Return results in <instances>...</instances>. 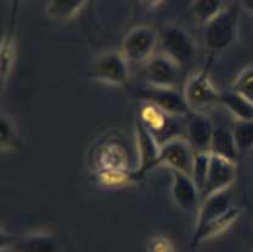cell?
I'll use <instances>...</instances> for the list:
<instances>
[{
  "instance_id": "1",
  "label": "cell",
  "mask_w": 253,
  "mask_h": 252,
  "mask_svg": "<svg viewBox=\"0 0 253 252\" xmlns=\"http://www.w3.org/2000/svg\"><path fill=\"white\" fill-rule=\"evenodd\" d=\"M184 98L192 112H204L220 102V91L211 80L208 67L192 75L185 82Z\"/></svg>"
},
{
  "instance_id": "2",
  "label": "cell",
  "mask_w": 253,
  "mask_h": 252,
  "mask_svg": "<svg viewBox=\"0 0 253 252\" xmlns=\"http://www.w3.org/2000/svg\"><path fill=\"white\" fill-rule=\"evenodd\" d=\"M163 54L174 60L180 67L191 64L196 56V43L190 33L181 26L170 23L160 33Z\"/></svg>"
},
{
  "instance_id": "3",
  "label": "cell",
  "mask_w": 253,
  "mask_h": 252,
  "mask_svg": "<svg viewBox=\"0 0 253 252\" xmlns=\"http://www.w3.org/2000/svg\"><path fill=\"white\" fill-rule=\"evenodd\" d=\"M237 31L236 7H226L204 26L205 44L212 54L225 50L235 41Z\"/></svg>"
},
{
  "instance_id": "4",
  "label": "cell",
  "mask_w": 253,
  "mask_h": 252,
  "mask_svg": "<svg viewBox=\"0 0 253 252\" xmlns=\"http://www.w3.org/2000/svg\"><path fill=\"white\" fill-rule=\"evenodd\" d=\"M89 75L111 85H125L129 78L128 60L122 51L102 52L95 59Z\"/></svg>"
},
{
  "instance_id": "5",
  "label": "cell",
  "mask_w": 253,
  "mask_h": 252,
  "mask_svg": "<svg viewBox=\"0 0 253 252\" xmlns=\"http://www.w3.org/2000/svg\"><path fill=\"white\" fill-rule=\"evenodd\" d=\"M160 42V34L150 26H138L126 34L122 42V54L128 61L146 62L154 56Z\"/></svg>"
},
{
  "instance_id": "6",
  "label": "cell",
  "mask_w": 253,
  "mask_h": 252,
  "mask_svg": "<svg viewBox=\"0 0 253 252\" xmlns=\"http://www.w3.org/2000/svg\"><path fill=\"white\" fill-rule=\"evenodd\" d=\"M135 144L138 151V167L133 170L131 177L133 180H139L146 173L157 167V160L162 144L139 118L135 121Z\"/></svg>"
},
{
  "instance_id": "7",
  "label": "cell",
  "mask_w": 253,
  "mask_h": 252,
  "mask_svg": "<svg viewBox=\"0 0 253 252\" xmlns=\"http://www.w3.org/2000/svg\"><path fill=\"white\" fill-rule=\"evenodd\" d=\"M195 154L196 152L186 138H173L161 145L157 167L167 166L172 170H179L191 175Z\"/></svg>"
},
{
  "instance_id": "8",
  "label": "cell",
  "mask_w": 253,
  "mask_h": 252,
  "mask_svg": "<svg viewBox=\"0 0 253 252\" xmlns=\"http://www.w3.org/2000/svg\"><path fill=\"white\" fill-rule=\"evenodd\" d=\"M138 96L144 102L155 105L172 116L185 118L191 112L184 94L176 90V88H157L149 85L145 89H140Z\"/></svg>"
},
{
  "instance_id": "9",
  "label": "cell",
  "mask_w": 253,
  "mask_h": 252,
  "mask_svg": "<svg viewBox=\"0 0 253 252\" xmlns=\"http://www.w3.org/2000/svg\"><path fill=\"white\" fill-rule=\"evenodd\" d=\"M181 68L167 55L155 54L145 62L144 78L146 83L157 88H176Z\"/></svg>"
},
{
  "instance_id": "10",
  "label": "cell",
  "mask_w": 253,
  "mask_h": 252,
  "mask_svg": "<svg viewBox=\"0 0 253 252\" xmlns=\"http://www.w3.org/2000/svg\"><path fill=\"white\" fill-rule=\"evenodd\" d=\"M139 114V120L147 127V129L157 138L161 144L178 138L176 132L179 130V125L176 122L179 117L172 116L166 111L161 110L155 105L144 102Z\"/></svg>"
},
{
  "instance_id": "11",
  "label": "cell",
  "mask_w": 253,
  "mask_h": 252,
  "mask_svg": "<svg viewBox=\"0 0 253 252\" xmlns=\"http://www.w3.org/2000/svg\"><path fill=\"white\" fill-rule=\"evenodd\" d=\"M170 193L179 209L188 213H197L202 198L191 175L179 170H172Z\"/></svg>"
},
{
  "instance_id": "12",
  "label": "cell",
  "mask_w": 253,
  "mask_h": 252,
  "mask_svg": "<svg viewBox=\"0 0 253 252\" xmlns=\"http://www.w3.org/2000/svg\"><path fill=\"white\" fill-rule=\"evenodd\" d=\"M234 179H235V164L218 155L211 154L210 169L201 195L202 200L213 194L229 190Z\"/></svg>"
},
{
  "instance_id": "13",
  "label": "cell",
  "mask_w": 253,
  "mask_h": 252,
  "mask_svg": "<svg viewBox=\"0 0 253 252\" xmlns=\"http://www.w3.org/2000/svg\"><path fill=\"white\" fill-rule=\"evenodd\" d=\"M186 118V140L195 152H211L214 127L212 120L204 112H190Z\"/></svg>"
},
{
  "instance_id": "14",
  "label": "cell",
  "mask_w": 253,
  "mask_h": 252,
  "mask_svg": "<svg viewBox=\"0 0 253 252\" xmlns=\"http://www.w3.org/2000/svg\"><path fill=\"white\" fill-rule=\"evenodd\" d=\"M128 161L126 149L122 144L116 143V141H109V143L102 144L95 154V164H96L97 173H130L133 170L129 169Z\"/></svg>"
},
{
  "instance_id": "15",
  "label": "cell",
  "mask_w": 253,
  "mask_h": 252,
  "mask_svg": "<svg viewBox=\"0 0 253 252\" xmlns=\"http://www.w3.org/2000/svg\"><path fill=\"white\" fill-rule=\"evenodd\" d=\"M231 206H233V204H231L229 190L213 194V195L205 198L201 201L200 209L196 213V222H195L194 232H199L200 229L206 227L208 223L217 219L221 214L225 213Z\"/></svg>"
},
{
  "instance_id": "16",
  "label": "cell",
  "mask_w": 253,
  "mask_h": 252,
  "mask_svg": "<svg viewBox=\"0 0 253 252\" xmlns=\"http://www.w3.org/2000/svg\"><path fill=\"white\" fill-rule=\"evenodd\" d=\"M241 207L234 206L233 205L225 213L221 214L217 219L208 223L206 227L200 229L199 232H194L191 238V243H190V248L196 249L197 246L201 245L205 241L212 240V239L217 238V236L225 233L239 219V217L241 216Z\"/></svg>"
},
{
  "instance_id": "17",
  "label": "cell",
  "mask_w": 253,
  "mask_h": 252,
  "mask_svg": "<svg viewBox=\"0 0 253 252\" xmlns=\"http://www.w3.org/2000/svg\"><path fill=\"white\" fill-rule=\"evenodd\" d=\"M14 252H60V243L50 233H31L22 236L12 246Z\"/></svg>"
},
{
  "instance_id": "18",
  "label": "cell",
  "mask_w": 253,
  "mask_h": 252,
  "mask_svg": "<svg viewBox=\"0 0 253 252\" xmlns=\"http://www.w3.org/2000/svg\"><path fill=\"white\" fill-rule=\"evenodd\" d=\"M211 154L218 155V156L224 157V159L236 164L240 152L237 150L235 140H234L233 130L221 127V126H215L212 143H211Z\"/></svg>"
},
{
  "instance_id": "19",
  "label": "cell",
  "mask_w": 253,
  "mask_h": 252,
  "mask_svg": "<svg viewBox=\"0 0 253 252\" xmlns=\"http://www.w3.org/2000/svg\"><path fill=\"white\" fill-rule=\"evenodd\" d=\"M220 105L230 112L236 121H253V104L234 90L220 94Z\"/></svg>"
},
{
  "instance_id": "20",
  "label": "cell",
  "mask_w": 253,
  "mask_h": 252,
  "mask_svg": "<svg viewBox=\"0 0 253 252\" xmlns=\"http://www.w3.org/2000/svg\"><path fill=\"white\" fill-rule=\"evenodd\" d=\"M89 0H47L46 15L51 20H71L81 11Z\"/></svg>"
},
{
  "instance_id": "21",
  "label": "cell",
  "mask_w": 253,
  "mask_h": 252,
  "mask_svg": "<svg viewBox=\"0 0 253 252\" xmlns=\"http://www.w3.org/2000/svg\"><path fill=\"white\" fill-rule=\"evenodd\" d=\"M223 2L224 0H194L190 12L197 23L206 26L223 11Z\"/></svg>"
},
{
  "instance_id": "22",
  "label": "cell",
  "mask_w": 253,
  "mask_h": 252,
  "mask_svg": "<svg viewBox=\"0 0 253 252\" xmlns=\"http://www.w3.org/2000/svg\"><path fill=\"white\" fill-rule=\"evenodd\" d=\"M16 60V42L11 32L6 33L1 39L0 46V62H1V84L5 85Z\"/></svg>"
},
{
  "instance_id": "23",
  "label": "cell",
  "mask_w": 253,
  "mask_h": 252,
  "mask_svg": "<svg viewBox=\"0 0 253 252\" xmlns=\"http://www.w3.org/2000/svg\"><path fill=\"white\" fill-rule=\"evenodd\" d=\"M233 136L240 155L253 148V121H235Z\"/></svg>"
},
{
  "instance_id": "24",
  "label": "cell",
  "mask_w": 253,
  "mask_h": 252,
  "mask_svg": "<svg viewBox=\"0 0 253 252\" xmlns=\"http://www.w3.org/2000/svg\"><path fill=\"white\" fill-rule=\"evenodd\" d=\"M231 90L239 93L253 104V64L240 71L231 84Z\"/></svg>"
},
{
  "instance_id": "25",
  "label": "cell",
  "mask_w": 253,
  "mask_h": 252,
  "mask_svg": "<svg viewBox=\"0 0 253 252\" xmlns=\"http://www.w3.org/2000/svg\"><path fill=\"white\" fill-rule=\"evenodd\" d=\"M210 160L211 152H196L195 154L191 177L194 179V182L196 183L201 195L205 189L206 180H207L208 169H210Z\"/></svg>"
},
{
  "instance_id": "26",
  "label": "cell",
  "mask_w": 253,
  "mask_h": 252,
  "mask_svg": "<svg viewBox=\"0 0 253 252\" xmlns=\"http://www.w3.org/2000/svg\"><path fill=\"white\" fill-rule=\"evenodd\" d=\"M16 132H17V129H16V126L11 117L1 114V120H0V146H1V150L11 149L16 140V134H17Z\"/></svg>"
},
{
  "instance_id": "27",
  "label": "cell",
  "mask_w": 253,
  "mask_h": 252,
  "mask_svg": "<svg viewBox=\"0 0 253 252\" xmlns=\"http://www.w3.org/2000/svg\"><path fill=\"white\" fill-rule=\"evenodd\" d=\"M147 252H176L173 241L162 234L152 235L146 244Z\"/></svg>"
},
{
  "instance_id": "28",
  "label": "cell",
  "mask_w": 253,
  "mask_h": 252,
  "mask_svg": "<svg viewBox=\"0 0 253 252\" xmlns=\"http://www.w3.org/2000/svg\"><path fill=\"white\" fill-rule=\"evenodd\" d=\"M138 1H139V4L144 7V9L154 10V9H156L158 5L162 4L163 0H138Z\"/></svg>"
},
{
  "instance_id": "29",
  "label": "cell",
  "mask_w": 253,
  "mask_h": 252,
  "mask_svg": "<svg viewBox=\"0 0 253 252\" xmlns=\"http://www.w3.org/2000/svg\"><path fill=\"white\" fill-rule=\"evenodd\" d=\"M241 6L253 15V0H241Z\"/></svg>"
},
{
  "instance_id": "30",
  "label": "cell",
  "mask_w": 253,
  "mask_h": 252,
  "mask_svg": "<svg viewBox=\"0 0 253 252\" xmlns=\"http://www.w3.org/2000/svg\"><path fill=\"white\" fill-rule=\"evenodd\" d=\"M1 252H14V251H12L11 248H7V249L2 248V249H1Z\"/></svg>"
},
{
  "instance_id": "31",
  "label": "cell",
  "mask_w": 253,
  "mask_h": 252,
  "mask_svg": "<svg viewBox=\"0 0 253 252\" xmlns=\"http://www.w3.org/2000/svg\"><path fill=\"white\" fill-rule=\"evenodd\" d=\"M252 252H253V251H252Z\"/></svg>"
}]
</instances>
